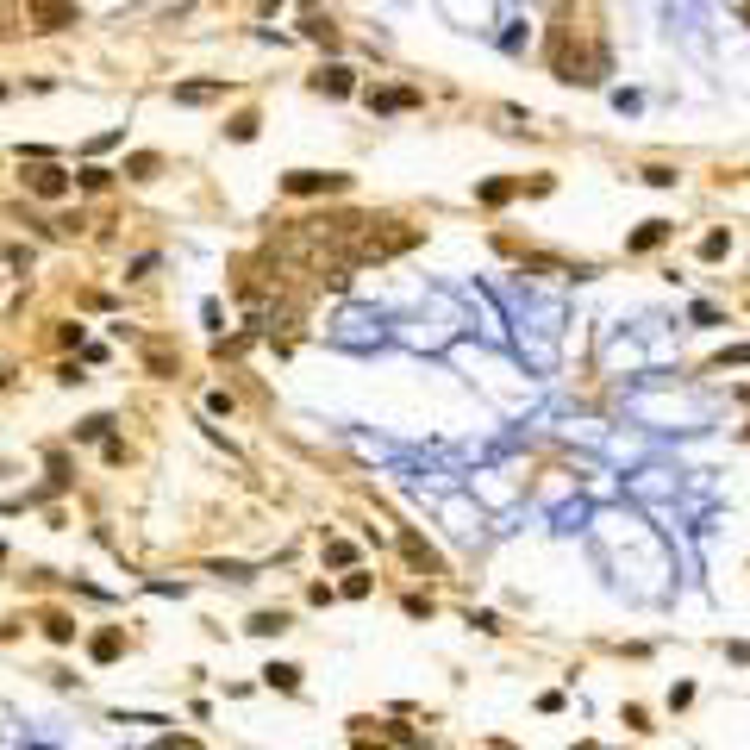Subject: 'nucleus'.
Wrapping results in <instances>:
<instances>
[{"label": "nucleus", "mask_w": 750, "mask_h": 750, "mask_svg": "<svg viewBox=\"0 0 750 750\" xmlns=\"http://www.w3.org/2000/svg\"><path fill=\"white\" fill-rule=\"evenodd\" d=\"M506 194H513V182H488V188H482V201H488V207H500Z\"/></svg>", "instance_id": "9b49d317"}, {"label": "nucleus", "mask_w": 750, "mask_h": 750, "mask_svg": "<svg viewBox=\"0 0 750 750\" xmlns=\"http://www.w3.org/2000/svg\"><path fill=\"white\" fill-rule=\"evenodd\" d=\"M156 750H201V745H188V738H156Z\"/></svg>", "instance_id": "f8f14e48"}, {"label": "nucleus", "mask_w": 750, "mask_h": 750, "mask_svg": "<svg viewBox=\"0 0 750 750\" xmlns=\"http://www.w3.org/2000/svg\"><path fill=\"white\" fill-rule=\"evenodd\" d=\"M44 631H50L57 644H69V638H76V620H63V613H50V620H44Z\"/></svg>", "instance_id": "9d476101"}, {"label": "nucleus", "mask_w": 750, "mask_h": 750, "mask_svg": "<svg viewBox=\"0 0 750 750\" xmlns=\"http://www.w3.org/2000/svg\"><path fill=\"white\" fill-rule=\"evenodd\" d=\"M281 188H288V194H319V188H326V194H338V188H351V175H319V169H294V175H288Z\"/></svg>", "instance_id": "f257e3e1"}, {"label": "nucleus", "mask_w": 750, "mask_h": 750, "mask_svg": "<svg viewBox=\"0 0 750 750\" xmlns=\"http://www.w3.org/2000/svg\"><path fill=\"white\" fill-rule=\"evenodd\" d=\"M263 682H269V688H281V694H300V669H294V663H269V669H263Z\"/></svg>", "instance_id": "20e7f679"}, {"label": "nucleus", "mask_w": 750, "mask_h": 750, "mask_svg": "<svg viewBox=\"0 0 750 750\" xmlns=\"http://www.w3.org/2000/svg\"><path fill=\"white\" fill-rule=\"evenodd\" d=\"M250 631H263V638H281V631H288V613H256V620H250Z\"/></svg>", "instance_id": "1a4fd4ad"}, {"label": "nucleus", "mask_w": 750, "mask_h": 750, "mask_svg": "<svg viewBox=\"0 0 750 750\" xmlns=\"http://www.w3.org/2000/svg\"><path fill=\"white\" fill-rule=\"evenodd\" d=\"M120 650H125V638H120V631H101V638H94V663H113Z\"/></svg>", "instance_id": "0eeeda50"}, {"label": "nucleus", "mask_w": 750, "mask_h": 750, "mask_svg": "<svg viewBox=\"0 0 750 750\" xmlns=\"http://www.w3.org/2000/svg\"><path fill=\"white\" fill-rule=\"evenodd\" d=\"M25 188H31V194H44V201H57V194L69 188V175H63V169H50V163H38V169H25Z\"/></svg>", "instance_id": "f03ea898"}, {"label": "nucleus", "mask_w": 750, "mask_h": 750, "mask_svg": "<svg viewBox=\"0 0 750 750\" xmlns=\"http://www.w3.org/2000/svg\"><path fill=\"white\" fill-rule=\"evenodd\" d=\"M313 88H319V94H351V69H319Z\"/></svg>", "instance_id": "39448f33"}, {"label": "nucleus", "mask_w": 750, "mask_h": 750, "mask_svg": "<svg viewBox=\"0 0 750 750\" xmlns=\"http://www.w3.org/2000/svg\"><path fill=\"white\" fill-rule=\"evenodd\" d=\"M219 94H226V82H182V88H175L182 107H201V101H219Z\"/></svg>", "instance_id": "7ed1b4c3"}, {"label": "nucleus", "mask_w": 750, "mask_h": 750, "mask_svg": "<svg viewBox=\"0 0 750 750\" xmlns=\"http://www.w3.org/2000/svg\"><path fill=\"white\" fill-rule=\"evenodd\" d=\"M357 750H381V745H370V738H357Z\"/></svg>", "instance_id": "ddd939ff"}, {"label": "nucleus", "mask_w": 750, "mask_h": 750, "mask_svg": "<svg viewBox=\"0 0 750 750\" xmlns=\"http://www.w3.org/2000/svg\"><path fill=\"white\" fill-rule=\"evenodd\" d=\"M400 544H406V557H413V563H419V569H432V576H438V569H444V563H438V550H425V544H419V538H413V531H406V538H400Z\"/></svg>", "instance_id": "423d86ee"}, {"label": "nucleus", "mask_w": 750, "mask_h": 750, "mask_svg": "<svg viewBox=\"0 0 750 750\" xmlns=\"http://www.w3.org/2000/svg\"><path fill=\"white\" fill-rule=\"evenodd\" d=\"M663 238H669V219H650V226L631 238V250H650V245H663Z\"/></svg>", "instance_id": "6e6552de"}]
</instances>
